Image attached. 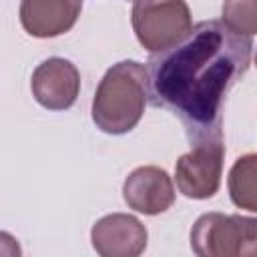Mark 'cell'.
Wrapping results in <instances>:
<instances>
[{
    "instance_id": "cell-1",
    "label": "cell",
    "mask_w": 257,
    "mask_h": 257,
    "mask_svg": "<svg viewBox=\"0 0 257 257\" xmlns=\"http://www.w3.org/2000/svg\"><path fill=\"white\" fill-rule=\"evenodd\" d=\"M253 36L203 20L147 62V96L183 122L193 143L223 137V104L251 64Z\"/></svg>"
},
{
    "instance_id": "cell-2",
    "label": "cell",
    "mask_w": 257,
    "mask_h": 257,
    "mask_svg": "<svg viewBox=\"0 0 257 257\" xmlns=\"http://www.w3.org/2000/svg\"><path fill=\"white\" fill-rule=\"evenodd\" d=\"M147 104V68L135 60L112 64L92 98V120L106 135L133 131Z\"/></svg>"
},
{
    "instance_id": "cell-3",
    "label": "cell",
    "mask_w": 257,
    "mask_h": 257,
    "mask_svg": "<svg viewBox=\"0 0 257 257\" xmlns=\"http://www.w3.org/2000/svg\"><path fill=\"white\" fill-rule=\"evenodd\" d=\"M253 217L205 213L191 229V249L199 257H251L257 229Z\"/></svg>"
},
{
    "instance_id": "cell-4",
    "label": "cell",
    "mask_w": 257,
    "mask_h": 257,
    "mask_svg": "<svg viewBox=\"0 0 257 257\" xmlns=\"http://www.w3.org/2000/svg\"><path fill=\"white\" fill-rule=\"evenodd\" d=\"M133 30L149 52H161L177 44L193 26L185 0H135Z\"/></svg>"
},
{
    "instance_id": "cell-5",
    "label": "cell",
    "mask_w": 257,
    "mask_h": 257,
    "mask_svg": "<svg viewBox=\"0 0 257 257\" xmlns=\"http://www.w3.org/2000/svg\"><path fill=\"white\" fill-rule=\"evenodd\" d=\"M179 157L175 165L177 189L189 199H209L219 191L225 145L223 137L203 139Z\"/></svg>"
},
{
    "instance_id": "cell-6",
    "label": "cell",
    "mask_w": 257,
    "mask_h": 257,
    "mask_svg": "<svg viewBox=\"0 0 257 257\" xmlns=\"http://www.w3.org/2000/svg\"><path fill=\"white\" fill-rule=\"evenodd\" d=\"M36 102L48 110H66L80 92V72L66 58H48L40 62L30 80Z\"/></svg>"
},
{
    "instance_id": "cell-7",
    "label": "cell",
    "mask_w": 257,
    "mask_h": 257,
    "mask_svg": "<svg viewBox=\"0 0 257 257\" xmlns=\"http://www.w3.org/2000/svg\"><path fill=\"white\" fill-rule=\"evenodd\" d=\"M147 227L133 215L112 213L92 225L90 241L102 257H137L147 249Z\"/></svg>"
},
{
    "instance_id": "cell-8",
    "label": "cell",
    "mask_w": 257,
    "mask_h": 257,
    "mask_svg": "<svg viewBox=\"0 0 257 257\" xmlns=\"http://www.w3.org/2000/svg\"><path fill=\"white\" fill-rule=\"evenodd\" d=\"M122 197L128 209L143 215H159L175 203V187L165 169L147 165L124 179Z\"/></svg>"
},
{
    "instance_id": "cell-9",
    "label": "cell",
    "mask_w": 257,
    "mask_h": 257,
    "mask_svg": "<svg viewBox=\"0 0 257 257\" xmlns=\"http://www.w3.org/2000/svg\"><path fill=\"white\" fill-rule=\"evenodd\" d=\"M82 10V0H22L20 24L34 38H54L68 32Z\"/></svg>"
},
{
    "instance_id": "cell-10",
    "label": "cell",
    "mask_w": 257,
    "mask_h": 257,
    "mask_svg": "<svg viewBox=\"0 0 257 257\" xmlns=\"http://www.w3.org/2000/svg\"><path fill=\"white\" fill-rule=\"evenodd\" d=\"M255 175H257V157L253 153L243 155L235 161V165L229 171V195L231 201L239 209L257 211V187H255Z\"/></svg>"
},
{
    "instance_id": "cell-11",
    "label": "cell",
    "mask_w": 257,
    "mask_h": 257,
    "mask_svg": "<svg viewBox=\"0 0 257 257\" xmlns=\"http://www.w3.org/2000/svg\"><path fill=\"white\" fill-rule=\"evenodd\" d=\"M221 22L237 34L253 36L257 32V0H225Z\"/></svg>"
},
{
    "instance_id": "cell-12",
    "label": "cell",
    "mask_w": 257,
    "mask_h": 257,
    "mask_svg": "<svg viewBox=\"0 0 257 257\" xmlns=\"http://www.w3.org/2000/svg\"><path fill=\"white\" fill-rule=\"evenodd\" d=\"M20 253H22V249H20L18 241H16L10 233L0 231V255H10V257H14V255H20Z\"/></svg>"
}]
</instances>
